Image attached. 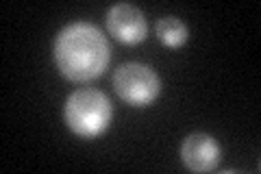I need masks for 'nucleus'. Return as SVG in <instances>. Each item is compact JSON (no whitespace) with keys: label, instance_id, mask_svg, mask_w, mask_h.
I'll return each instance as SVG.
<instances>
[{"label":"nucleus","instance_id":"1","mask_svg":"<svg viewBox=\"0 0 261 174\" xmlns=\"http://www.w3.org/2000/svg\"><path fill=\"white\" fill-rule=\"evenodd\" d=\"M55 63L65 79L87 83L107 70L111 61L109 41L89 22L68 24L55 39Z\"/></svg>","mask_w":261,"mask_h":174},{"label":"nucleus","instance_id":"2","mask_svg":"<svg viewBox=\"0 0 261 174\" xmlns=\"http://www.w3.org/2000/svg\"><path fill=\"white\" fill-rule=\"evenodd\" d=\"M113 118L111 101L98 89H79L65 101L63 120L74 135L83 139L100 137Z\"/></svg>","mask_w":261,"mask_h":174},{"label":"nucleus","instance_id":"3","mask_svg":"<svg viewBox=\"0 0 261 174\" xmlns=\"http://www.w3.org/2000/svg\"><path fill=\"white\" fill-rule=\"evenodd\" d=\"M113 89L124 103L133 107H146L154 103L161 92L157 72L144 63H124L113 74Z\"/></svg>","mask_w":261,"mask_h":174},{"label":"nucleus","instance_id":"4","mask_svg":"<svg viewBox=\"0 0 261 174\" xmlns=\"http://www.w3.org/2000/svg\"><path fill=\"white\" fill-rule=\"evenodd\" d=\"M107 29L122 44H140L148 35L144 13L128 3H118L107 11Z\"/></svg>","mask_w":261,"mask_h":174},{"label":"nucleus","instance_id":"5","mask_svg":"<svg viewBox=\"0 0 261 174\" xmlns=\"http://www.w3.org/2000/svg\"><path fill=\"white\" fill-rule=\"evenodd\" d=\"M220 144L207 133H192L183 139L181 159L192 172H211L220 163Z\"/></svg>","mask_w":261,"mask_h":174},{"label":"nucleus","instance_id":"6","mask_svg":"<svg viewBox=\"0 0 261 174\" xmlns=\"http://www.w3.org/2000/svg\"><path fill=\"white\" fill-rule=\"evenodd\" d=\"M157 37L163 46L178 48L187 41V27L183 20L174 18V15H166L157 22Z\"/></svg>","mask_w":261,"mask_h":174}]
</instances>
